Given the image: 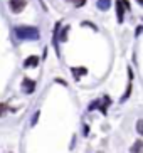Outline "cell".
<instances>
[{"label":"cell","mask_w":143,"mask_h":153,"mask_svg":"<svg viewBox=\"0 0 143 153\" xmlns=\"http://www.w3.org/2000/svg\"><path fill=\"white\" fill-rule=\"evenodd\" d=\"M15 34H17V37L22 39V41H37L40 37L39 30H37L36 27H27V25L17 27L15 29Z\"/></svg>","instance_id":"1"},{"label":"cell","mask_w":143,"mask_h":153,"mask_svg":"<svg viewBox=\"0 0 143 153\" xmlns=\"http://www.w3.org/2000/svg\"><path fill=\"white\" fill-rule=\"evenodd\" d=\"M22 88H24V91H25L27 94H32V93L36 91V81H32V79H29V77H24L22 79Z\"/></svg>","instance_id":"3"},{"label":"cell","mask_w":143,"mask_h":153,"mask_svg":"<svg viewBox=\"0 0 143 153\" xmlns=\"http://www.w3.org/2000/svg\"><path fill=\"white\" fill-rule=\"evenodd\" d=\"M116 14H118V22H123V17H125V9L121 5V0L116 2Z\"/></svg>","instance_id":"5"},{"label":"cell","mask_w":143,"mask_h":153,"mask_svg":"<svg viewBox=\"0 0 143 153\" xmlns=\"http://www.w3.org/2000/svg\"><path fill=\"white\" fill-rule=\"evenodd\" d=\"M37 64H39V57H37V56H29V57L25 59L24 66H25V68H36Z\"/></svg>","instance_id":"4"},{"label":"cell","mask_w":143,"mask_h":153,"mask_svg":"<svg viewBox=\"0 0 143 153\" xmlns=\"http://www.w3.org/2000/svg\"><path fill=\"white\" fill-rule=\"evenodd\" d=\"M142 125H143V121H142V120H138V123H136V131H138V133H140V135H142Z\"/></svg>","instance_id":"13"},{"label":"cell","mask_w":143,"mask_h":153,"mask_svg":"<svg viewBox=\"0 0 143 153\" xmlns=\"http://www.w3.org/2000/svg\"><path fill=\"white\" fill-rule=\"evenodd\" d=\"M37 120H39V111H37L36 114H34V118H32V125H36V123H37Z\"/></svg>","instance_id":"15"},{"label":"cell","mask_w":143,"mask_h":153,"mask_svg":"<svg viewBox=\"0 0 143 153\" xmlns=\"http://www.w3.org/2000/svg\"><path fill=\"white\" fill-rule=\"evenodd\" d=\"M74 4H76V7H83L86 4V0H74Z\"/></svg>","instance_id":"14"},{"label":"cell","mask_w":143,"mask_h":153,"mask_svg":"<svg viewBox=\"0 0 143 153\" xmlns=\"http://www.w3.org/2000/svg\"><path fill=\"white\" fill-rule=\"evenodd\" d=\"M7 111H9V106H7L5 103H0V116H4Z\"/></svg>","instance_id":"9"},{"label":"cell","mask_w":143,"mask_h":153,"mask_svg":"<svg viewBox=\"0 0 143 153\" xmlns=\"http://www.w3.org/2000/svg\"><path fill=\"white\" fill-rule=\"evenodd\" d=\"M109 0H98V9L99 10H108L109 9Z\"/></svg>","instance_id":"7"},{"label":"cell","mask_w":143,"mask_h":153,"mask_svg":"<svg viewBox=\"0 0 143 153\" xmlns=\"http://www.w3.org/2000/svg\"><path fill=\"white\" fill-rule=\"evenodd\" d=\"M131 94V84L128 86V89H126V93H125V96H123V98H121V101H126V99H128V96Z\"/></svg>","instance_id":"11"},{"label":"cell","mask_w":143,"mask_h":153,"mask_svg":"<svg viewBox=\"0 0 143 153\" xmlns=\"http://www.w3.org/2000/svg\"><path fill=\"white\" fill-rule=\"evenodd\" d=\"M67 30H69V27H66V29H64V30L63 32H61V41H66V39H67Z\"/></svg>","instance_id":"12"},{"label":"cell","mask_w":143,"mask_h":153,"mask_svg":"<svg viewBox=\"0 0 143 153\" xmlns=\"http://www.w3.org/2000/svg\"><path fill=\"white\" fill-rule=\"evenodd\" d=\"M72 72H74V77H77V76H81V74H86V69L84 68H81V69H72Z\"/></svg>","instance_id":"8"},{"label":"cell","mask_w":143,"mask_h":153,"mask_svg":"<svg viewBox=\"0 0 143 153\" xmlns=\"http://www.w3.org/2000/svg\"><path fill=\"white\" fill-rule=\"evenodd\" d=\"M27 0H10L9 5H10V10L12 12H15V14H19V12H22V9L25 7Z\"/></svg>","instance_id":"2"},{"label":"cell","mask_w":143,"mask_h":153,"mask_svg":"<svg viewBox=\"0 0 143 153\" xmlns=\"http://www.w3.org/2000/svg\"><path fill=\"white\" fill-rule=\"evenodd\" d=\"M138 4H143V0H138Z\"/></svg>","instance_id":"16"},{"label":"cell","mask_w":143,"mask_h":153,"mask_svg":"<svg viewBox=\"0 0 143 153\" xmlns=\"http://www.w3.org/2000/svg\"><path fill=\"white\" fill-rule=\"evenodd\" d=\"M99 103H101V99H96L93 104H89V108H88V109H89V111H93L94 108H98V106H99Z\"/></svg>","instance_id":"10"},{"label":"cell","mask_w":143,"mask_h":153,"mask_svg":"<svg viewBox=\"0 0 143 153\" xmlns=\"http://www.w3.org/2000/svg\"><path fill=\"white\" fill-rule=\"evenodd\" d=\"M142 146H143V141L142 140H136V143L131 146V153H142Z\"/></svg>","instance_id":"6"}]
</instances>
